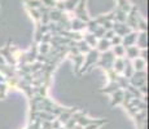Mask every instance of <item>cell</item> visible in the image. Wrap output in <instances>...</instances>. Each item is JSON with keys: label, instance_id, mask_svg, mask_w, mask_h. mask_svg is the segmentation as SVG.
I'll list each match as a JSON object with an SVG mask.
<instances>
[{"label": "cell", "instance_id": "cell-1", "mask_svg": "<svg viewBox=\"0 0 149 129\" xmlns=\"http://www.w3.org/2000/svg\"><path fill=\"white\" fill-rule=\"evenodd\" d=\"M36 106H38V111H47V112L52 114V115H54L56 117L66 110V107H64V106L53 102L52 99L48 98V97H44L42 101L38 102V105Z\"/></svg>", "mask_w": 149, "mask_h": 129}, {"label": "cell", "instance_id": "cell-2", "mask_svg": "<svg viewBox=\"0 0 149 129\" xmlns=\"http://www.w3.org/2000/svg\"><path fill=\"white\" fill-rule=\"evenodd\" d=\"M99 57H100V52H97L95 48H92L88 53H86L84 56V61H83V65L79 70V74L78 75H82V74H86V72H90L93 67L96 66L97 61H99Z\"/></svg>", "mask_w": 149, "mask_h": 129}, {"label": "cell", "instance_id": "cell-3", "mask_svg": "<svg viewBox=\"0 0 149 129\" xmlns=\"http://www.w3.org/2000/svg\"><path fill=\"white\" fill-rule=\"evenodd\" d=\"M19 52L21 50H19L18 48H13L12 41L8 40L7 45L0 49V56L4 58L5 63H8L10 66H17V54H18Z\"/></svg>", "mask_w": 149, "mask_h": 129}, {"label": "cell", "instance_id": "cell-4", "mask_svg": "<svg viewBox=\"0 0 149 129\" xmlns=\"http://www.w3.org/2000/svg\"><path fill=\"white\" fill-rule=\"evenodd\" d=\"M116 59V56L113 54L111 49H109L104 53H100V57H99V61H97L96 66L100 68H102L104 71H108L110 68H113V62Z\"/></svg>", "mask_w": 149, "mask_h": 129}, {"label": "cell", "instance_id": "cell-5", "mask_svg": "<svg viewBox=\"0 0 149 129\" xmlns=\"http://www.w3.org/2000/svg\"><path fill=\"white\" fill-rule=\"evenodd\" d=\"M147 77H148L147 71H135L132 74V76L128 79V81H130V84L132 87L140 88L141 85L147 84Z\"/></svg>", "mask_w": 149, "mask_h": 129}, {"label": "cell", "instance_id": "cell-6", "mask_svg": "<svg viewBox=\"0 0 149 129\" xmlns=\"http://www.w3.org/2000/svg\"><path fill=\"white\" fill-rule=\"evenodd\" d=\"M74 12H75L77 18L81 19V21H83V22H86V23L91 19L87 14V10H86V0H81V1L78 3V5L75 7Z\"/></svg>", "mask_w": 149, "mask_h": 129}, {"label": "cell", "instance_id": "cell-7", "mask_svg": "<svg viewBox=\"0 0 149 129\" xmlns=\"http://www.w3.org/2000/svg\"><path fill=\"white\" fill-rule=\"evenodd\" d=\"M147 110H143V111H139L136 112L135 115L132 116L134 121L136 124V129H148V125H147Z\"/></svg>", "mask_w": 149, "mask_h": 129}, {"label": "cell", "instance_id": "cell-8", "mask_svg": "<svg viewBox=\"0 0 149 129\" xmlns=\"http://www.w3.org/2000/svg\"><path fill=\"white\" fill-rule=\"evenodd\" d=\"M111 30L114 31V34H116L117 36H121V38H123L125 35H127L128 32L132 31L127 25L123 23V22H113V28H111Z\"/></svg>", "mask_w": 149, "mask_h": 129}, {"label": "cell", "instance_id": "cell-9", "mask_svg": "<svg viewBox=\"0 0 149 129\" xmlns=\"http://www.w3.org/2000/svg\"><path fill=\"white\" fill-rule=\"evenodd\" d=\"M137 35H139V31H131L127 35H125L122 38V47L127 48V47H132L136 45V40H137Z\"/></svg>", "mask_w": 149, "mask_h": 129}, {"label": "cell", "instance_id": "cell-10", "mask_svg": "<svg viewBox=\"0 0 149 129\" xmlns=\"http://www.w3.org/2000/svg\"><path fill=\"white\" fill-rule=\"evenodd\" d=\"M17 88H18L19 90L24 92L25 96H26L27 98H29V101H30V99H33V97H34V90H33V85H31V84L26 83L25 80L19 79L18 84H17Z\"/></svg>", "mask_w": 149, "mask_h": 129}, {"label": "cell", "instance_id": "cell-11", "mask_svg": "<svg viewBox=\"0 0 149 129\" xmlns=\"http://www.w3.org/2000/svg\"><path fill=\"white\" fill-rule=\"evenodd\" d=\"M70 58L73 59V62H74V72L78 75L79 70H81V67L83 65V61H84V54L78 53V54H74V56H70Z\"/></svg>", "mask_w": 149, "mask_h": 129}, {"label": "cell", "instance_id": "cell-12", "mask_svg": "<svg viewBox=\"0 0 149 129\" xmlns=\"http://www.w3.org/2000/svg\"><path fill=\"white\" fill-rule=\"evenodd\" d=\"M110 106L114 107V106H118V105H122V101H123V89H118L116 90L114 93L110 94Z\"/></svg>", "mask_w": 149, "mask_h": 129}, {"label": "cell", "instance_id": "cell-13", "mask_svg": "<svg viewBox=\"0 0 149 129\" xmlns=\"http://www.w3.org/2000/svg\"><path fill=\"white\" fill-rule=\"evenodd\" d=\"M87 27V23L86 22L81 21L78 18H74V19H70V30L71 31H75V32H81L82 30Z\"/></svg>", "mask_w": 149, "mask_h": 129}, {"label": "cell", "instance_id": "cell-14", "mask_svg": "<svg viewBox=\"0 0 149 129\" xmlns=\"http://www.w3.org/2000/svg\"><path fill=\"white\" fill-rule=\"evenodd\" d=\"M77 110H79V108H78V107H70V108H66V110H65L64 112L60 114V115L57 116V119H58V120H60V123H61V124L64 125L65 123H66L68 120L70 119L71 115H73V114Z\"/></svg>", "mask_w": 149, "mask_h": 129}, {"label": "cell", "instance_id": "cell-15", "mask_svg": "<svg viewBox=\"0 0 149 129\" xmlns=\"http://www.w3.org/2000/svg\"><path fill=\"white\" fill-rule=\"evenodd\" d=\"M111 48V44H110V40H108V39H99L97 40V44H96V48L95 49L97 52H100V53H104V52H107Z\"/></svg>", "mask_w": 149, "mask_h": 129}, {"label": "cell", "instance_id": "cell-16", "mask_svg": "<svg viewBox=\"0 0 149 129\" xmlns=\"http://www.w3.org/2000/svg\"><path fill=\"white\" fill-rule=\"evenodd\" d=\"M136 47L139 49H148V35L147 32H139L137 35V40H136Z\"/></svg>", "mask_w": 149, "mask_h": 129}, {"label": "cell", "instance_id": "cell-17", "mask_svg": "<svg viewBox=\"0 0 149 129\" xmlns=\"http://www.w3.org/2000/svg\"><path fill=\"white\" fill-rule=\"evenodd\" d=\"M139 53H140V49L136 47V45L125 48V56H127V59H130V61L137 58V57H139Z\"/></svg>", "mask_w": 149, "mask_h": 129}, {"label": "cell", "instance_id": "cell-18", "mask_svg": "<svg viewBox=\"0 0 149 129\" xmlns=\"http://www.w3.org/2000/svg\"><path fill=\"white\" fill-rule=\"evenodd\" d=\"M134 67V71H147V61H144L143 58L137 57V58L131 61Z\"/></svg>", "mask_w": 149, "mask_h": 129}, {"label": "cell", "instance_id": "cell-19", "mask_svg": "<svg viewBox=\"0 0 149 129\" xmlns=\"http://www.w3.org/2000/svg\"><path fill=\"white\" fill-rule=\"evenodd\" d=\"M118 89H121V88H119V85L117 84V81H109V84L107 85V87L101 88L99 92L100 93H105V94H111Z\"/></svg>", "mask_w": 149, "mask_h": 129}, {"label": "cell", "instance_id": "cell-20", "mask_svg": "<svg viewBox=\"0 0 149 129\" xmlns=\"http://www.w3.org/2000/svg\"><path fill=\"white\" fill-rule=\"evenodd\" d=\"M135 72L134 71V67H132V63H131L130 59L125 58V68H123V76L126 77V79H130L131 76H132V74Z\"/></svg>", "mask_w": 149, "mask_h": 129}, {"label": "cell", "instance_id": "cell-21", "mask_svg": "<svg viewBox=\"0 0 149 129\" xmlns=\"http://www.w3.org/2000/svg\"><path fill=\"white\" fill-rule=\"evenodd\" d=\"M125 68V58H116L113 62V70L116 71V74L121 75Z\"/></svg>", "mask_w": 149, "mask_h": 129}, {"label": "cell", "instance_id": "cell-22", "mask_svg": "<svg viewBox=\"0 0 149 129\" xmlns=\"http://www.w3.org/2000/svg\"><path fill=\"white\" fill-rule=\"evenodd\" d=\"M83 40H84L86 43H87L88 45H90L91 48H96V44H97V39L95 38V35L91 32H86L83 34Z\"/></svg>", "mask_w": 149, "mask_h": 129}, {"label": "cell", "instance_id": "cell-23", "mask_svg": "<svg viewBox=\"0 0 149 129\" xmlns=\"http://www.w3.org/2000/svg\"><path fill=\"white\" fill-rule=\"evenodd\" d=\"M75 47H77V49L79 50V53H82V54H86V53H88L92 48L90 47V45L87 44V43L84 41V40H79V41H77L75 43Z\"/></svg>", "mask_w": 149, "mask_h": 129}, {"label": "cell", "instance_id": "cell-24", "mask_svg": "<svg viewBox=\"0 0 149 129\" xmlns=\"http://www.w3.org/2000/svg\"><path fill=\"white\" fill-rule=\"evenodd\" d=\"M95 121H96V119H91V117H88L87 114H86V115L79 116L78 119H77V124L82 125L83 128L87 127V125H90V124H92V123H95Z\"/></svg>", "mask_w": 149, "mask_h": 129}, {"label": "cell", "instance_id": "cell-25", "mask_svg": "<svg viewBox=\"0 0 149 129\" xmlns=\"http://www.w3.org/2000/svg\"><path fill=\"white\" fill-rule=\"evenodd\" d=\"M38 119L40 121H53L56 119V116L47 112V111H38Z\"/></svg>", "mask_w": 149, "mask_h": 129}, {"label": "cell", "instance_id": "cell-26", "mask_svg": "<svg viewBox=\"0 0 149 129\" xmlns=\"http://www.w3.org/2000/svg\"><path fill=\"white\" fill-rule=\"evenodd\" d=\"M111 52L116 56V58H125V47H122V45L111 47Z\"/></svg>", "mask_w": 149, "mask_h": 129}, {"label": "cell", "instance_id": "cell-27", "mask_svg": "<svg viewBox=\"0 0 149 129\" xmlns=\"http://www.w3.org/2000/svg\"><path fill=\"white\" fill-rule=\"evenodd\" d=\"M116 81H117V84L119 85V88H121V89H123V90H125L126 88L130 85V81H128V79H126V77L123 76V75H118V77H117Z\"/></svg>", "mask_w": 149, "mask_h": 129}, {"label": "cell", "instance_id": "cell-28", "mask_svg": "<svg viewBox=\"0 0 149 129\" xmlns=\"http://www.w3.org/2000/svg\"><path fill=\"white\" fill-rule=\"evenodd\" d=\"M117 3H118V8H119V9H122L123 12H126V13L130 12L131 7H132V5L128 3V0H117Z\"/></svg>", "mask_w": 149, "mask_h": 129}, {"label": "cell", "instance_id": "cell-29", "mask_svg": "<svg viewBox=\"0 0 149 129\" xmlns=\"http://www.w3.org/2000/svg\"><path fill=\"white\" fill-rule=\"evenodd\" d=\"M49 49H51V44L39 43V45H38V53L39 54H44V56H47V54L49 53Z\"/></svg>", "mask_w": 149, "mask_h": 129}, {"label": "cell", "instance_id": "cell-30", "mask_svg": "<svg viewBox=\"0 0 149 129\" xmlns=\"http://www.w3.org/2000/svg\"><path fill=\"white\" fill-rule=\"evenodd\" d=\"M8 90H9V88H8L7 83H5V81L0 83V99H4L5 97H7Z\"/></svg>", "mask_w": 149, "mask_h": 129}, {"label": "cell", "instance_id": "cell-31", "mask_svg": "<svg viewBox=\"0 0 149 129\" xmlns=\"http://www.w3.org/2000/svg\"><path fill=\"white\" fill-rule=\"evenodd\" d=\"M75 124H77V120L73 117V115H71V117L68 120L66 123H65L64 125H62V127H64L65 129H73V128H74V125H75Z\"/></svg>", "mask_w": 149, "mask_h": 129}, {"label": "cell", "instance_id": "cell-32", "mask_svg": "<svg viewBox=\"0 0 149 129\" xmlns=\"http://www.w3.org/2000/svg\"><path fill=\"white\" fill-rule=\"evenodd\" d=\"M110 44H111V47H116V45H121V44H122V38H121V36L114 35L113 38L110 39Z\"/></svg>", "mask_w": 149, "mask_h": 129}, {"label": "cell", "instance_id": "cell-33", "mask_svg": "<svg viewBox=\"0 0 149 129\" xmlns=\"http://www.w3.org/2000/svg\"><path fill=\"white\" fill-rule=\"evenodd\" d=\"M139 57H140V58H143L144 61H147V59H148V49H140Z\"/></svg>", "mask_w": 149, "mask_h": 129}, {"label": "cell", "instance_id": "cell-34", "mask_svg": "<svg viewBox=\"0 0 149 129\" xmlns=\"http://www.w3.org/2000/svg\"><path fill=\"white\" fill-rule=\"evenodd\" d=\"M114 35H116V34H114V31H113V30H107V31H105V34H104V39L110 40Z\"/></svg>", "mask_w": 149, "mask_h": 129}, {"label": "cell", "instance_id": "cell-35", "mask_svg": "<svg viewBox=\"0 0 149 129\" xmlns=\"http://www.w3.org/2000/svg\"><path fill=\"white\" fill-rule=\"evenodd\" d=\"M61 127H62V124L60 123V120L56 117V119L52 121V129H58V128H61Z\"/></svg>", "mask_w": 149, "mask_h": 129}, {"label": "cell", "instance_id": "cell-36", "mask_svg": "<svg viewBox=\"0 0 149 129\" xmlns=\"http://www.w3.org/2000/svg\"><path fill=\"white\" fill-rule=\"evenodd\" d=\"M137 89L140 90V93H141L143 96H147V93H148V85H147V84L141 85V87H140V88H137Z\"/></svg>", "mask_w": 149, "mask_h": 129}, {"label": "cell", "instance_id": "cell-37", "mask_svg": "<svg viewBox=\"0 0 149 129\" xmlns=\"http://www.w3.org/2000/svg\"><path fill=\"white\" fill-rule=\"evenodd\" d=\"M3 81H5V77L1 75V74H0V83H3Z\"/></svg>", "mask_w": 149, "mask_h": 129}]
</instances>
